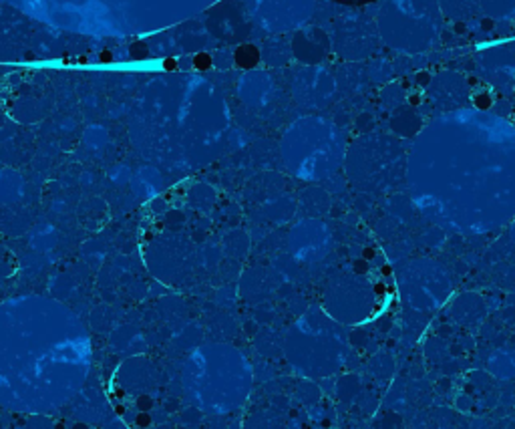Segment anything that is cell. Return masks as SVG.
<instances>
[{"label":"cell","mask_w":515,"mask_h":429,"mask_svg":"<svg viewBox=\"0 0 515 429\" xmlns=\"http://www.w3.org/2000/svg\"><path fill=\"white\" fill-rule=\"evenodd\" d=\"M336 2H342V4H368V2H374V0H336Z\"/></svg>","instance_id":"obj_1"}]
</instances>
